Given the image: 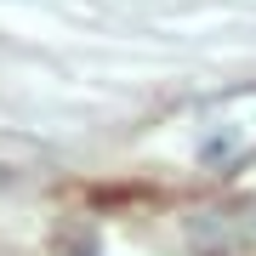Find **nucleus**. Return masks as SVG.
Returning <instances> with one entry per match:
<instances>
[]
</instances>
